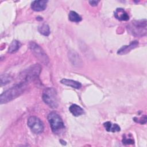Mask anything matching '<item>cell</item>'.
<instances>
[{"label":"cell","mask_w":147,"mask_h":147,"mask_svg":"<svg viewBox=\"0 0 147 147\" xmlns=\"http://www.w3.org/2000/svg\"><path fill=\"white\" fill-rule=\"evenodd\" d=\"M27 82L21 81L11 88L4 91L0 96L1 104L6 103L22 94L28 87Z\"/></svg>","instance_id":"cell-1"},{"label":"cell","mask_w":147,"mask_h":147,"mask_svg":"<svg viewBox=\"0 0 147 147\" xmlns=\"http://www.w3.org/2000/svg\"><path fill=\"white\" fill-rule=\"evenodd\" d=\"M128 33L136 37H142L146 34V20L132 21L127 26Z\"/></svg>","instance_id":"cell-2"},{"label":"cell","mask_w":147,"mask_h":147,"mask_svg":"<svg viewBox=\"0 0 147 147\" xmlns=\"http://www.w3.org/2000/svg\"><path fill=\"white\" fill-rule=\"evenodd\" d=\"M41 71V65L35 64L22 71L20 74V77L22 81L29 83L36 80L39 76Z\"/></svg>","instance_id":"cell-3"},{"label":"cell","mask_w":147,"mask_h":147,"mask_svg":"<svg viewBox=\"0 0 147 147\" xmlns=\"http://www.w3.org/2000/svg\"><path fill=\"white\" fill-rule=\"evenodd\" d=\"M42 98L43 101L48 106L56 109L58 106V100L56 90L53 87L46 88L42 92Z\"/></svg>","instance_id":"cell-4"},{"label":"cell","mask_w":147,"mask_h":147,"mask_svg":"<svg viewBox=\"0 0 147 147\" xmlns=\"http://www.w3.org/2000/svg\"><path fill=\"white\" fill-rule=\"evenodd\" d=\"M48 121L54 133L59 134L65 129L64 123L61 118L55 112L53 111L48 114Z\"/></svg>","instance_id":"cell-5"},{"label":"cell","mask_w":147,"mask_h":147,"mask_svg":"<svg viewBox=\"0 0 147 147\" xmlns=\"http://www.w3.org/2000/svg\"><path fill=\"white\" fill-rule=\"evenodd\" d=\"M29 47L33 55L43 64L47 65L49 63V58L44 51L36 42L31 41Z\"/></svg>","instance_id":"cell-6"},{"label":"cell","mask_w":147,"mask_h":147,"mask_svg":"<svg viewBox=\"0 0 147 147\" xmlns=\"http://www.w3.org/2000/svg\"><path fill=\"white\" fill-rule=\"evenodd\" d=\"M28 126L34 134H38L43 132L44 126L42 122L36 116L30 117L27 122Z\"/></svg>","instance_id":"cell-7"},{"label":"cell","mask_w":147,"mask_h":147,"mask_svg":"<svg viewBox=\"0 0 147 147\" xmlns=\"http://www.w3.org/2000/svg\"><path fill=\"white\" fill-rule=\"evenodd\" d=\"M138 45V42L137 41H133L128 45H123L117 51V54L123 55L129 53L131 49H134Z\"/></svg>","instance_id":"cell-8"},{"label":"cell","mask_w":147,"mask_h":147,"mask_svg":"<svg viewBox=\"0 0 147 147\" xmlns=\"http://www.w3.org/2000/svg\"><path fill=\"white\" fill-rule=\"evenodd\" d=\"M47 1H34L31 3V8L36 11L44 10L47 7Z\"/></svg>","instance_id":"cell-9"},{"label":"cell","mask_w":147,"mask_h":147,"mask_svg":"<svg viewBox=\"0 0 147 147\" xmlns=\"http://www.w3.org/2000/svg\"><path fill=\"white\" fill-rule=\"evenodd\" d=\"M114 16L119 21H127L129 19V16L122 8H117L114 11Z\"/></svg>","instance_id":"cell-10"},{"label":"cell","mask_w":147,"mask_h":147,"mask_svg":"<svg viewBox=\"0 0 147 147\" xmlns=\"http://www.w3.org/2000/svg\"><path fill=\"white\" fill-rule=\"evenodd\" d=\"M60 82L63 84L71 87H72L74 88H76V89H79L82 87V84L80 82L74 80H71V79H63L61 80Z\"/></svg>","instance_id":"cell-11"},{"label":"cell","mask_w":147,"mask_h":147,"mask_svg":"<svg viewBox=\"0 0 147 147\" xmlns=\"http://www.w3.org/2000/svg\"><path fill=\"white\" fill-rule=\"evenodd\" d=\"M103 126L107 131L110 132H117L121 130V128L117 123H112L111 122L107 121L103 123Z\"/></svg>","instance_id":"cell-12"},{"label":"cell","mask_w":147,"mask_h":147,"mask_svg":"<svg viewBox=\"0 0 147 147\" xmlns=\"http://www.w3.org/2000/svg\"><path fill=\"white\" fill-rule=\"evenodd\" d=\"M69 111L74 116L78 117L82 115L84 113L83 109L76 104H73L69 107Z\"/></svg>","instance_id":"cell-13"},{"label":"cell","mask_w":147,"mask_h":147,"mask_svg":"<svg viewBox=\"0 0 147 147\" xmlns=\"http://www.w3.org/2000/svg\"><path fill=\"white\" fill-rule=\"evenodd\" d=\"M21 44L20 43V41L14 40L12 41V42L9 45V49H8V52L10 53H13L16 52L21 47Z\"/></svg>","instance_id":"cell-14"},{"label":"cell","mask_w":147,"mask_h":147,"mask_svg":"<svg viewBox=\"0 0 147 147\" xmlns=\"http://www.w3.org/2000/svg\"><path fill=\"white\" fill-rule=\"evenodd\" d=\"M69 20L72 22H79L82 21V17L75 11H71L68 15Z\"/></svg>","instance_id":"cell-15"},{"label":"cell","mask_w":147,"mask_h":147,"mask_svg":"<svg viewBox=\"0 0 147 147\" xmlns=\"http://www.w3.org/2000/svg\"><path fill=\"white\" fill-rule=\"evenodd\" d=\"M38 32H40V33H41V34L45 36H48L50 34V29L49 26L47 24H44L42 25H41V26H40L38 27Z\"/></svg>","instance_id":"cell-16"},{"label":"cell","mask_w":147,"mask_h":147,"mask_svg":"<svg viewBox=\"0 0 147 147\" xmlns=\"http://www.w3.org/2000/svg\"><path fill=\"white\" fill-rule=\"evenodd\" d=\"M11 77L7 74L2 75L1 76V85L3 86L9 83V82H11Z\"/></svg>","instance_id":"cell-17"},{"label":"cell","mask_w":147,"mask_h":147,"mask_svg":"<svg viewBox=\"0 0 147 147\" xmlns=\"http://www.w3.org/2000/svg\"><path fill=\"white\" fill-rule=\"evenodd\" d=\"M122 142L123 144H125V145H130V144H133L134 143V141L132 138L123 137L122 140Z\"/></svg>","instance_id":"cell-18"},{"label":"cell","mask_w":147,"mask_h":147,"mask_svg":"<svg viewBox=\"0 0 147 147\" xmlns=\"http://www.w3.org/2000/svg\"><path fill=\"white\" fill-rule=\"evenodd\" d=\"M138 120L137 121H136V122H138V123H140L141 124H145L146 123V119H147V118H146V115H144V117H142L141 118H138Z\"/></svg>","instance_id":"cell-19"},{"label":"cell","mask_w":147,"mask_h":147,"mask_svg":"<svg viewBox=\"0 0 147 147\" xmlns=\"http://www.w3.org/2000/svg\"><path fill=\"white\" fill-rule=\"evenodd\" d=\"M99 2V1H89V3H90L91 6H96Z\"/></svg>","instance_id":"cell-20"}]
</instances>
